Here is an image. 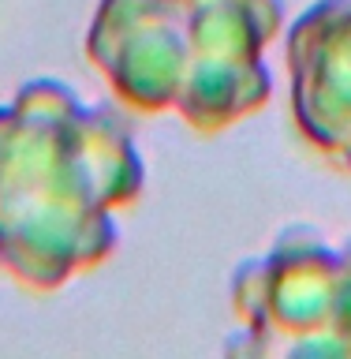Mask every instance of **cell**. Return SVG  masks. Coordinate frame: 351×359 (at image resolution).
<instances>
[{"mask_svg": "<svg viewBox=\"0 0 351 359\" xmlns=\"http://www.w3.org/2000/svg\"><path fill=\"white\" fill-rule=\"evenodd\" d=\"M142 191L128 128L41 79L0 109V266L56 288L116 247L112 210Z\"/></svg>", "mask_w": 351, "mask_h": 359, "instance_id": "1", "label": "cell"}, {"mask_svg": "<svg viewBox=\"0 0 351 359\" xmlns=\"http://www.w3.org/2000/svg\"><path fill=\"white\" fill-rule=\"evenodd\" d=\"M280 19V0H101L86 53L128 105L221 131L269 97Z\"/></svg>", "mask_w": 351, "mask_h": 359, "instance_id": "2", "label": "cell"}, {"mask_svg": "<svg viewBox=\"0 0 351 359\" xmlns=\"http://www.w3.org/2000/svg\"><path fill=\"white\" fill-rule=\"evenodd\" d=\"M232 307L243 355H351V240L329 247L310 229H288L273 251L240 266Z\"/></svg>", "mask_w": 351, "mask_h": 359, "instance_id": "3", "label": "cell"}, {"mask_svg": "<svg viewBox=\"0 0 351 359\" xmlns=\"http://www.w3.org/2000/svg\"><path fill=\"white\" fill-rule=\"evenodd\" d=\"M288 72L303 139L351 172V0H318L291 27Z\"/></svg>", "mask_w": 351, "mask_h": 359, "instance_id": "4", "label": "cell"}]
</instances>
